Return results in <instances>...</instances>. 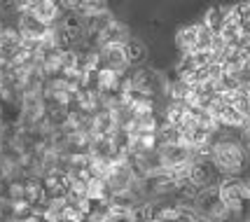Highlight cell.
I'll list each match as a JSON object with an SVG mask.
<instances>
[{
    "label": "cell",
    "instance_id": "obj_10",
    "mask_svg": "<svg viewBox=\"0 0 250 222\" xmlns=\"http://www.w3.org/2000/svg\"><path fill=\"white\" fill-rule=\"evenodd\" d=\"M227 14H229V7H225V5H213L210 10L204 14V26H206L208 31H213V33L218 35L220 31H222V26H225V21H227Z\"/></svg>",
    "mask_w": 250,
    "mask_h": 222
},
{
    "label": "cell",
    "instance_id": "obj_15",
    "mask_svg": "<svg viewBox=\"0 0 250 222\" xmlns=\"http://www.w3.org/2000/svg\"><path fill=\"white\" fill-rule=\"evenodd\" d=\"M241 143L246 147V152L250 155V129H243V131H241Z\"/></svg>",
    "mask_w": 250,
    "mask_h": 222
},
{
    "label": "cell",
    "instance_id": "obj_9",
    "mask_svg": "<svg viewBox=\"0 0 250 222\" xmlns=\"http://www.w3.org/2000/svg\"><path fill=\"white\" fill-rule=\"evenodd\" d=\"M199 31H201V23H189V26H183V28L175 33V47H178L183 54H192V52H196Z\"/></svg>",
    "mask_w": 250,
    "mask_h": 222
},
{
    "label": "cell",
    "instance_id": "obj_13",
    "mask_svg": "<svg viewBox=\"0 0 250 222\" xmlns=\"http://www.w3.org/2000/svg\"><path fill=\"white\" fill-rule=\"evenodd\" d=\"M108 10V0H84V5H82V10L80 14L89 19V17H98V14H105Z\"/></svg>",
    "mask_w": 250,
    "mask_h": 222
},
{
    "label": "cell",
    "instance_id": "obj_12",
    "mask_svg": "<svg viewBox=\"0 0 250 222\" xmlns=\"http://www.w3.org/2000/svg\"><path fill=\"white\" fill-rule=\"evenodd\" d=\"M105 222H138L136 220V213L129 208H117V206H108V211L103 213Z\"/></svg>",
    "mask_w": 250,
    "mask_h": 222
},
{
    "label": "cell",
    "instance_id": "obj_7",
    "mask_svg": "<svg viewBox=\"0 0 250 222\" xmlns=\"http://www.w3.org/2000/svg\"><path fill=\"white\" fill-rule=\"evenodd\" d=\"M91 131L94 136H115L120 131V124H117V115L112 108H103L94 115L91 120Z\"/></svg>",
    "mask_w": 250,
    "mask_h": 222
},
{
    "label": "cell",
    "instance_id": "obj_16",
    "mask_svg": "<svg viewBox=\"0 0 250 222\" xmlns=\"http://www.w3.org/2000/svg\"><path fill=\"white\" fill-rule=\"evenodd\" d=\"M84 222H105V215L103 213H89L84 218Z\"/></svg>",
    "mask_w": 250,
    "mask_h": 222
},
{
    "label": "cell",
    "instance_id": "obj_2",
    "mask_svg": "<svg viewBox=\"0 0 250 222\" xmlns=\"http://www.w3.org/2000/svg\"><path fill=\"white\" fill-rule=\"evenodd\" d=\"M218 192H220L222 203L236 218L243 215L246 208H250V197H248V189H246V180H241L239 176H225L218 182Z\"/></svg>",
    "mask_w": 250,
    "mask_h": 222
},
{
    "label": "cell",
    "instance_id": "obj_17",
    "mask_svg": "<svg viewBox=\"0 0 250 222\" xmlns=\"http://www.w3.org/2000/svg\"><path fill=\"white\" fill-rule=\"evenodd\" d=\"M0 5H2V7H14V10H17L19 0H0Z\"/></svg>",
    "mask_w": 250,
    "mask_h": 222
},
{
    "label": "cell",
    "instance_id": "obj_14",
    "mask_svg": "<svg viewBox=\"0 0 250 222\" xmlns=\"http://www.w3.org/2000/svg\"><path fill=\"white\" fill-rule=\"evenodd\" d=\"M59 2H61V7L65 12H80L82 5H84V0H59Z\"/></svg>",
    "mask_w": 250,
    "mask_h": 222
},
{
    "label": "cell",
    "instance_id": "obj_1",
    "mask_svg": "<svg viewBox=\"0 0 250 222\" xmlns=\"http://www.w3.org/2000/svg\"><path fill=\"white\" fill-rule=\"evenodd\" d=\"M213 164L222 176H241L248 164V152L241 141L234 138H220L213 143Z\"/></svg>",
    "mask_w": 250,
    "mask_h": 222
},
{
    "label": "cell",
    "instance_id": "obj_18",
    "mask_svg": "<svg viewBox=\"0 0 250 222\" xmlns=\"http://www.w3.org/2000/svg\"><path fill=\"white\" fill-rule=\"evenodd\" d=\"M246 189H248V197H250V176L246 178Z\"/></svg>",
    "mask_w": 250,
    "mask_h": 222
},
{
    "label": "cell",
    "instance_id": "obj_3",
    "mask_svg": "<svg viewBox=\"0 0 250 222\" xmlns=\"http://www.w3.org/2000/svg\"><path fill=\"white\" fill-rule=\"evenodd\" d=\"M19 33L26 42H35L40 44L47 38L54 35V28L49 23H44L42 19H38L33 12H21V19H19Z\"/></svg>",
    "mask_w": 250,
    "mask_h": 222
},
{
    "label": "cell",
    "instance_id": "obj_8",
    "mask_svg": "<svg viewBox=\"0 0 250 222\" xmlns=\"http://www.w3.org/2000/svg\"><path fill=\"white\" fill-rule=\"evenodd\" d=\"M131 38L129 33V28L124 26L122 21H117V19H112V21L105 26V31L98 35V40L96 42L101 44V47H105V44H124L126 40Z\"/></svg>",
    "mask_w": 250,
    "mask_h": 222
},
{
    "label": "cell",
    "instance_id": "obj_4",
    "mask_svg": "<svg viewBox=\"0 0 250 222\" xmlns=\"http://www.w3.org/2000/svg\"><path fill=\"white\" fill-rule=\"evenodd\" d=\"M159 155H162V164L166 171L178 166H187V164L194 161V150L189 145H185L183 141H178V143H162L159 145Z\"/></svg>",
    "mask_w": 250,
    "mask_h": 222
},
{
    "label": "cell",
    "instance_id": "obj_6",
    "mask_svg": "<svg viewBox=\"0 0 250 222\" xmlns=\"http://www.w3.org/2000/svg\"><path fill=\"white\" fill-rule=\"evenodd\" d=\"M101 59V68H108L112 73H124L129 68V59H126V47L124 44H105L98 52Z\"/></svg>",
    "mask_w": 250,
    "mask_h": 222
},
{
    "label": "cell",
    "instance_id": "obj_5",
    "mask_svg": "<svg viewBox=\"0 0 250 222\" xmlns=\"http://www.w3.org/2000/svg\"><path fill=\"white\" fill-rule=\"evenodd\" d=\"M218 168L213 164V159H204V157H194V161L189 164V182L196 187H210V185H218Z\"/></svg>",
    "mask_w": 250,
    "mask_h": 222
},
{
    "label": "cell",
    "instance_id": "obj_11",
    "mask_svg": "<svg viewBox=\"0 0 250 222\" xmlns=\"http://www.w3.org/2000/svg\"><path fill=\"white\" fill-rule=\"evenodd\" d=\"M124 47H126V59H129V66H141L143 61L147 59V47H145V42H141V40L129 38V40L124 42Z\"/></svg>",
    "mask_w": 250,
    "mask_h": 222
},
{
    "label": "cell",
    "instance_id": "obj_19",
    "mask_svg": "<svg viewBox=\"0 0 250 222\" xmlns=\"http://www.w3.org/2000/svg\"><path fill=\"white\" fill-rule=\"evenodd\" d=\"M246 222H250V215H248V218H246Z\"/></svg>",
    "mask_w": 250,
    "mask_h": 222
}]
</instances>
